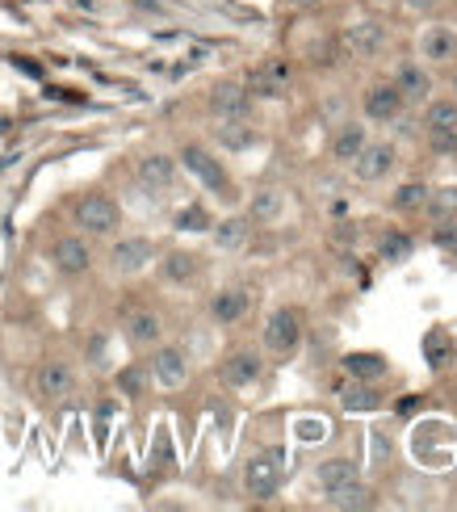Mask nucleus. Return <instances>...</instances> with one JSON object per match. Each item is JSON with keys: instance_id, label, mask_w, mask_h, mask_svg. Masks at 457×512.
Here are the masks:
<instances>
[{"instance_id": "nucleus-1", "label": "nucleus", "mask_w": 457, "mask_h": 512, "mask_svg": "<svg viewBox=\"0 0 457 512\" xmlns=\"http://www.w3.org/2000/svg\"><path fill=\"white\" fill-rule=\"evenodd\" d=\"M76 227H84V236H114L122 227V210L110 194H89L76 202Z\"/></svg>"}, {"instance_id": "nucleus-2", "label": "nucleus", "mask_w": 457, "mask_h": 512, "mask_svg": "<svg viewBox=\"0 0 457 512\" xmlns=\"http://www.w3.org/2000/svg\"><path fill=\"white\" fill-rule=\"evenodd\" d=\"M281 475H286V462H281L277 450L248 458V466H244V487H248V496H252V500H273L277 487H281Z\"/></svg>"}, {"instance_id": "nucleus-3", "label": "nucleus", "mask_w": 457, "mask_h": 512, "mask_svg": "<svg viewBox=\"0 0 457 512\" xmlns=\"http://www.w3.org/2000/svg\"><path fill=\"white\" fill-rule=\"evenodd\" d=\"M302 345V311L294 307H277L265 319V349L277 357H290Z\"/></svg>"}, {"instance_id": "nucleus-4", "label": "nucleus", "mask_w": 457, "mask_h": 512, "mask_svg": "<svg viewBox=\"0 0 457 512\" xmlns=\"http://www.w3.org/2000/svg\"><path fill=\"white\" fill-rule=\"evenodd\" d=\"M147 374L156 378L164 391H181L189 382V357H185V349L156 345V353H151V361H147Z\"/></svg>"}, {"instance_id": "nucleus-5", "label": "nucleus", "mask_w": 457, "mask_h": 512, "mask_svg": "<svg viewBox=\"0 0 457 512\" xmlns=\"http://www.w3.org/2000/svg\"><path fill=\"white\" fill-rule=\"evenodd\" d=\"M151 261H156V244L143 240V236H130V240H118L110 248V269L130 277V273H143Z\"/></svg>"}, {"instance_id": "nucleus-6", "label": "nucleus", "mask_w": 457, "mask_h": 512, "mask_svg": "<svg viewBox=\"0 0 457 512\" xmlns=\"http://www.w3.org/2000/svg\"><path fill=\"white\" fill-rule=\"evenodd\" d=\"M51 261H55L59 273L80 277V273H89V265H93V248H89L84 236H59L51 244Z\"/></svg>"}, {"instance_id": "nucleus-7", "label": "nucleus", "mask_w": 457, "mask_h": 512, "mask_svg": "<svg viewBox=\"0 0 457 512\" xmlns=\"http://www.w3.org/2000/svg\"><path fill=\"white\" fill-rule=\"evenodd\" d=\"M210 114L214 118H248L252 114L248 84H235V80L214 84V89H210Z\"/></svg>"}, {"instance_id": "nucleus-8", "label": "nucleus", "mask_w": 457, "mask_h": 512, "mask_svg": "<svg viewBox=\"0 0 457 512\" xmlns=\"http://www.w3.org/2000/svg\"><path fill=\"white\" fill-rule=\"evenodd\" d=\"M181 160H185V168L193 177H198L206 189H214V194H231V181H227V173H223V164L214 160L210 152H202L198 143H189L185 152H181Z\"/></svg>"}, {"instance_id": "nucleus-9", "label": "nucleus", "mask_w": 457, "mask_h": 512, "mask_svg": "<svg viewBox=\"0 0 457 512\" xmlns=\"http://www.w3.org/2000/svg\"><path fill=\"white\" fill-rule=\"evenodd\" d=\"M403 93L395 89V84H369L365 97H361V110L369 122H395L403 114Z\"/></svg>"}, {"instance_id": "nucleus-10", "label": "nucleus", "mask_w": 457, "mask_h": 512, "mask_svg": "<svg viewBox=\"0 0 457 512\" xmlns=\"http://www.w3.org/2000/svg\"><path fill=\"white\" fill-rule=\"evenodd\" d=\"M34 391L47 399V403L68 399V395L76 391V374H72V366H68V361H47V366L38 370V378H34Z\"/></svg>"}, {"instance_id": "nucleus-11", "label": "nucleus", "mask_w": 457, "mask_h": 512, "mask_svg": "<svg viewBox=\"0 0 457 512\" xmlns=\"http://www.w3.org/2000/svg\"><path fill=\"white\" fill-rule=\"evenodd\" d=\"M344 51H353L357 59H374L386 51V26L382 21H357L344 30Z\"/></svg>"}, {"instance_id": "nucleus-12", "label": "nucleus", "mask_w": 457, "mask_h": 512, "mask_svg": "<svg viewBox=\"0 0 457 512\" xmlns=\"http://www.w3.org/2000/svg\"><path fill=\"white\" fill-rule=\"evenodd\" d=\"M290 89V63L286 59H269L248 76V93L252 97H286Z\"/></svg>"}, {"instance_id": "nucleus-13", "label": "nucleus", "mask_w": 457, "mask_h": 512, "mask_svg": "<svg viewBox=\"0 0 457 512\" xmlns=\"http://www.w3.org/2000/svg\"><path fill=\"white\" fill-rule=\"evenodd\" d=\"M260 370H265V361H260V353H252V349H235L227 361H223V387H231V391H244V387H252V382L260 378Z\"/></svg>"}, {"instance_id": "nucleus-14", "label": "nucleus", "mask_w": 457, "mask_h": 512, "mask_svg": "<svg viewBox=\"0 0 457 512\" xmlns=\"http://www.w3.org/2000/svg\"><path fill=\"white\" fill-rule=\"evenodd\" d=\"M390 168H395V147L390 143H365L361 147V156L353 160V173H357V181H382Z\"/></svg>"}, {"instance_id": "nucleus-15", "label": "nucleus", "mask_w": 457, "mask_h": 512, "mask_svg": "<svg viewBox=\"0 0 457 512\" xmlns=\"http://www.w3.org/2000/svg\"><path fill=\"white\" fill-rule=\"evenodd\" d=\"M126 340H130L135 349H156L160 340H164V319H160L156 311H147V307L130 311V315H126Z\"/></svg>"}, {"instance_id": "nucleus-16", "label": "nucleus", "mask_w": 457, "mask_h": 512, "mask_svg": "<svg viewBox=\"0 0 457 512\" xmlns=\"http://www.w3.org/2000/svg\"><path fill=\"white\" fill-rule=\"evenodd\" d=\"M248 307H252V294L244 286H227L210 298V315L219 319V324H239V319L248 315Z\"/></svg>"}, {"instance_id": "nucleus-17", "label": "nucleus", "mask_w": 457, "mask_h": 512, "mask_svg": "<svg viewBox=\"0 0 457 512\" xmlns=\"http://www.w3.org/2000/svg\"><path fill=\"white\" fill-rule=\"evenodd\" d=\"M420 55H424L428 63H449V59H457V34H453L449 26H428V30L420 34Z\"/></svg>"}, {"instance_id": "nucleus-18", "label": "nucleus", "mask_w": 457, "mask_h": 512, "mask_svg": "<svg viewBox=\"0 0 457 512\" xmlns=\"http://www.w3.org/2000/svg\"><path fill=\"white\" fill-rule=\"evenodd\" d=\"M135 173H139V181H143L147 189H168L172 181H177V160L160 156V152H156V156H143Z\"/></svg>"}, {"instance_id": "nucleus-19", "label": "nucleus", "mask_w": 457, "mask_h": 512, "mask_svg": "<svg viewBox=\"0 0 457 512\" xmlns=\"http://www.w3.org/2000/svg\"><path fill=\"white\" fill-rule=\"evenodd\" d=\"M365 143H369V139H365V126H361V122H344L340 131H336V139H332V160H336V164H353V160L361 156Z\"/></svg>"}, {"instance_id": "nucleus-20", "label": "nucleus", "mask_w": 457, "mask_h": 512, "mask_svg": "<svg viewBox=\"0 0 457 512\" xmlns=\"http://www.w3.org/2000/svg\"><path fill=\"white\" fill-rule=\"evenodd\" d=\"M395 89L403 93V101H428V93H432V76L420 68V63H403L399 68V76H395Z\"/></svg>"}, {"instance_id": "nucleus-21", "label": "nucleus", "mask_w": 457, "mask_h": 512, "mask_svg": "<svg viewBox=\"0 0 457 512\" xmlns=\"http://www.w3.org/2000/svg\"><path fill=\"white\" fill-rule=\"evenodd\" d=\"M374 504V492H369L365 483H340V487H332L328 492V508H336V512H361V508H369Z\"/></svg>"}, {"instance_id": "nucleus-22", "label": "nucleus", "mask_w": 457, "mask_h": 512, "mask_svg": "<svg viewBox=\"0 0 457 512\" xmlns=\"http://www.w3.org/2000/svg\"><path fill=\"white\" fill-rule=\"evenodd\" d=\"M252 236V219L248 215H235V219H223L219 227H214V248H223V252H239L248 244Z\"/></svg>"}, {"instance_id": "nucleus-23", "label": "nucleus", "mask_w": 457, "mask_h": 512, "mask_svg": "<svg viewBox=\"0 0 457 512\" xmlns=\"http://www.w3.org/2000/svg\"><path fill=\"white\" fill-rule=\"evenodd\" d=\"M281 210H286V194H281V189H256L252 202H248V219L273 223V219H281Z\"/></svg>"}, {"instance_id": "nucleus-24", "label": "nucleus", "mask_w": 457, "mask_h": 512, "mask_svg": "<svg viewBox=\"0 0 457 512\" xmlns=\"http://www.w3.org/2000/svg\"><path fill=\"white\" fill-rule=\"evenodd\" d=\"M432 223H449L457 219V185H445V189H428V202L420 206Z\"/></svg>"}, {"instance_id": "nucleus-25", "label": "nucleus", "mask_w": 457, "mask_h": 512, "mask_svg": "<svg viewBox=\"0 0 457 512\" xmlns=\"http://www.w3.org/2000/svg\"><path fill=\"white\" fill-rule=\"evenodd\" d=\"M315 479H319L323 492H332V487L353 483V479H357V462H353V458H328V462H319Z\"/></svg>"}, {"instance_id": "nucleus-26", "label": "nucleus", "mask_w": 457, "mask_h": 512, "mask_svg": "<svg viewBox=\"0 0 457 512\" xmlns=\"http://www.w3.org/2000/svg\"><path fill=\"white\" fill-rule=\"evenodd\" d=\"M198 256L193 252H168L164 256V265H160V273H164V282H177V286H185V282H193L198 277Z\"/></svg>"}, {"instance_id": "nucleus-27", "label": "nucleus", "mask_w": 457, "mask_h": 512, "mask_svg": "<svg viewBox=\"0 0 457 512\" xmlns=\"http://www.w3.org/2000/svg\"><path fill=\"white\" fill-rule=\"evenodd\" d=\"M219 143L223 147H231V152H239V147H248L256 135H252V126H248V118H219Z\"/></svg>"}, {"instance_id": "nucleus-28", "label": "nucleus", "mask_w": 457, "mask_h": 512, "mask_svg": "<svg viewBox=\"0 0 457 512\" xmlns=\"http://www.w3.org/2000/svg\"><path fill=\"white\" fill-rule=\"evenodd\" d=\"M344 370L353 378H382L386 374V357H378V353H348Z\"/></svg>"}, {"instance_id": "nucleus-29", "label": "nucleus", "mask_w": 457, "mask_h": 512, "mask_svg": "<svg viewBox=\"0 0 457 512\" xmlns=\"http://www.w3.org/2000/svg\"><path fill=\"white\" fill-rule=\"evenodd\" d=\"M424 126H428V131H449V126H457V97L432 101L428 114H424Z\"/></svg>"}, {"instance_id": "nucleus-30", "label": "nucleus", "mask_w": 457, "mask_h": 512, "mask_svg": "<svg viewBox=\"0 0 457 512\" xmlns=\"http://www.w3.org/2000/svg\"><path fill=\"white\" fill-rule=\"evenodd\" d=\"M378 252H382V261H395L399 265V261H407V256H411V236H403V231H386Z\"/></svg>"}, {"instance_id": "nucleus-31", "label": "nucleus", "mask_w": 457, "mask_h": 512, "mask_svg": "<svg viewBox=\"0 0 457 512\" xmlns=\"http://www.w3.org/2000/svg\"><path fill=\"white\" fill-rule=\"evenodd\" d=\"M424 202H428V185L424 181H407L399 194H395V206L399 210H420Z\"/></svg>"}, {"instance_id": "nucleus-32", "label": "nucleus", "mask_w": 457, "mask_h": 512, "mask_svg": "<svg viewBox=\"0 0 457 512\" xmlns=\"http://www.w3.org/2000/svg\"><path fill=\"white\" fill-rule=\"evenodd\" d=\"M428 147L437 156H457V126H449V131H428Z\"/></svg>"}, {"instance_id": "nucleus-33", "label": "nucleus", "mask_w": 457, "mask_h": 512, "mask_svg": "<svg viewBox=\"0 0 457 512\" xmlns=\"http://www.w3.org/2000/svg\"><path fill=\"white\" fill-rule=\"evenodd\" d=\"M177 227H181V231H206V227H214V223H210V215H206L202 206H185L181 215H177Z\"/></svg>"}, {"instance_id": "nucleus-34", "label": "nucleus", "mask_w": 457, "mask_h": 512, "mask_svg": "<svg viewBox=\"0 0 457 512\" xmlns=\"http://www.w3.org/2000/svg\"><path fill=\"white\" fill-rule=\"evenodd\" d=\"M118 387H122L126 395H143V387H147V370H143V366L122 370V374H118Z\"/></svg>"}, {"instance_id": "nucleus-35", "label": "nucleus", "mask_w": 457, "mask_h": 512, "mask_svg": "<svg viewBox=\"0 0 457 512\" xmlns=\"http://www.w3.org/2000/svg\"><path fill=\"white\" fill-rule=\"evenodd\" d=\"M428 353H432V366H445V353H453V340L445 332H432L428 336Z\"/></svg>"}, {"instance_id": "nucleus-36", "label": "nucleus", "mask_w": 457, "mask_h": 512, "mask_svg": "<svg viewBox=\"0 0 457 512\" xmlns=\"http://www.w3.org/2000/svg\"><path fill=\"white\" fill-rule=\"evenodd\" d=\"M437 248L457 252V223H453V219H449V223H437Z\"/></svg>"}, {"instance_id": "nucleus-37", "label": "nucleus", "mask_w": 457, "mask_h": 512, "mask_svg": "<svg viewBox=\"0 0 457 512\" xmlns=\"http://www.w3.org/2000/svg\"><path fill=\"white\" fill-rule=\"evenodd\" d=\"M403 5H407L411 13H432V9L441 5V0H403Z\"/></svg>"}, {"instance_id": "nucleus-38", "label": "nucleus", "mask_w": 457, "mask_h": 512, "mask_svg": "<svg viewBox=\"0 0 457 512\" xmlns=\"http://www.w3.org/2000/svg\"><path fill=\"white\" fill-rule=\"evenodd\" d=\"M294 9H315V5H323V0H290Z\"/></svg>"}, {"instance_id": "nucleus-39", "label": "nucleus", "mask_w": 457, "mask_h": 512, "mask_svg": "<svg viewBox=\"0 0 457 512\" xmlns=\"http://www.w3.org/2000/svg\"><path fill=\"white\" fill-rule=\"evenodd\" d=\"M453 97H457V76H453Z\"/></svg>"}]
</instances>
